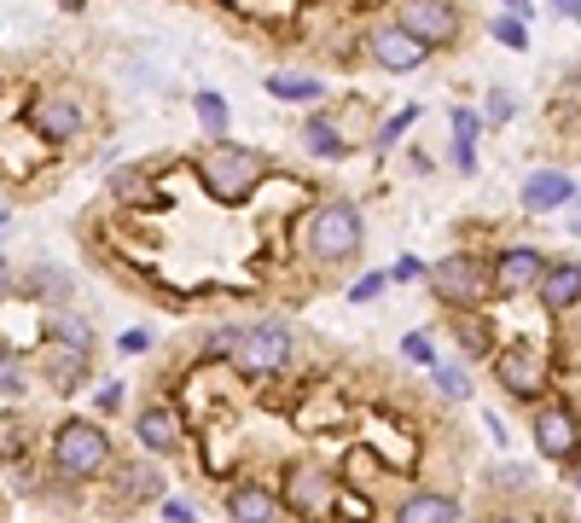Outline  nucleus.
Wrapping results in <instances>:
<instances>
[{
    "label": "nucleus",
    "instance_id": "obj_1",
    "mask_svg": "<svg viewBox=\"0 0 581 523\" xmlns=\"http://www.w3.org/2000/svg\"><path fill=\"white\" fill-rule=\"evenodd\" d=\"M309 250L320 262H349L355 250H361V210L344 204V198L320 204L314 222H309Z\"/></svg>",
    "mask_w": 581,
    "mask_h": 523
},
{
    "label": "nucleus",
    "instance_id": "obj_2",
    "mask_svg": "<svg viewBox=\"0 0 581 523\" xmlns=\"http://www.w3.org/2000/svg\"><path fill=\"white\" fill-rule=\"evenodd\" d=\"M53 465L64 471V477H99V471L111 465L106 431L88 425V419H71V425H59V436H53Z\"/></svg>",
    "mask_w": 581,
    "mask_h": 523
},
{
    "label": "nucleus",
    "instance_id": "obj_3",
    "mask_svg": "<svg viewBox=\"0 0 581 523\" xmlns=\"http://www.w3.org/2000/svg\"><path fill=\"white\" fill-rule=\"evenodd\" d=\"M233 361H238V373H250V378H262V373H280V366L290 361V332L280 326V320H262V326L238 332V344H233Z\"/></svg>",
    "mask_w": 581,
    "mask_h": 523
},
{
    "label": "nucleus",
    "instance_id": "obj_4",
    "mask_svg": "<svg viewBox=\"0 0 581 523\" xmlns=\"http://www.w3.org/2000/svg\"><path fill=\"white\" fill-rule=\"evenodd\" d=\"M203 180H210V192H221V198H245L256 180H262V158L245 146H210L203 151Z\"/></svg>",
    "mask_w": 581,
    "mask_h": 523
},
{
    "label": "nucleus",
    "instance_id": "obj_5",
    "mask_svg": "<svg viewBox=\"0 0 581 523\" xmlns=\"http://www.w3.org/2000/svg\"><path fill=\"white\" fill-rule=\"evenodd\" d=\"M431 285H436V297L442 302H454V309H466V302H483L489 297V274H483V262H471V257H448L442 267H431Z\"/></svg>",
    "mask_w": 581,
    "mask_h": 523
},
{
    "label": "nucleus",
    "instance_id": "obj_6",
    "mask_svg": "<svg viewBox=\"0 0 581 523\" xmlns=\"http://www.w3.org/2000/svg\"><path fill=\"white\" fill-rule=\"evenodd\" d=\"M401 29H407L413 41L436 47V41H454L459 12L448 7V0H401Z\"/></svg>",
    "mask_w": 581,
    "mask_h": 523
},
{
    "label": "nucleus",
    "instance_id": "obj_7",
    "mask_svg": "<svg viewBox=\"0 0 581 523\" xmlns=\"http://www.w3.org/2000/svg\"><path fill=\"white\" fill-rule=\"evenodd\" d=\"M535 448H541V460H576V448H581L576 413L570 408H541L535 413Z\"/></svg>",
    "mask_w": 581,
    "mask_h": 523
},
{
    "label": "nucleus",
    "instance_id": "obj_8",
    "mask_svg": "<svg viewBox=\"0 0 581 523\" xmlns=\"http://www.w3.org/2000/svg\"><path fill=\"white\" fill-rule=\"evenodd\" d=\"M326 500H332V477H326V465H309V460H297L285 471V506H297V512H326Z\"/></svg>",
    "mask_w": 581,
    "mask_h": 523
},
{
    "label": "nucleus",
    "instance_id": "obj_9",
    "mask_svg": "<svg viewBox=\"0 0 581 523\" xmlns=\"http://www.w3.org/2000/svg\"><path fill=\"white\" fill-rule=\"evenodd\" d=\"M41 366H47V384H53V390H76L82 366H88V349L71 344V337H47V344H41Z\"/></svg>",
    "mask_w": 581,
    "mask_h": 523
},
{
    "label": "nucleus",
    "instance_id": "obj_10",
    "mask_svg": "<svg viewBox=\"0 0 581 523\" xmlns=\"http://www.w3.org/2000/svg\"><path fill=\"white\" fill-rule=\"evenodd\" d=\"M424 53H431V47L413 41L407 29H379V36H372V59H379L384 71H419Z\"/></svg>",
    "mask_w": 581,
    "mask_h": 523
},
{
    "label": "nucleus",
    "instance_id": "obj_11",
    "mask_svg": "<svg viewBox=\"0 0 581 523\" xmlns=\"http://www.w3.org/2000/svg\"><path fill=\"white\" fill-rule=\"evenodd\" d=\"M576 198V180L570 175H558V169H535V175L523 180V210H564Z\"/></svg>",
    "mask_w": 581,
    "mask_h": 523
},
{
    "label": "nucleus",
    "instance_id": "obj_12",
    "mask_svg": "<svg viewBox=\"0 0 581 523\" xmlns=\"http://www.w3.org/2000/svg\"><path fill=\"white\" fill-rule=\"evenodd\" d=\"M494 279H500L506 291H523V285H541V279H546V257H541V250H529V245H518V250H506V257L494 262Z\"/></svg>",
    "mask_w": 581,
    "mask_h": 523
},
{
    "label": "nucleus",
    "instance_id": "obj_13",
    "mask_svg": "<svg viewBox=\"0 0 581 523\" xmlns=\"http://www.w3.org/2000/svg\"><path fill=\"white\" fill-rule=\"evenodd\" d=\"M541 302H546L553 314L576 309V302H581V262H558V267H546V279H541Z\"/></svg>",
    "mask_w": 581,
    "mask_h": 523
},
{
    "label": "nucleus",
    "instance_id": "obj_14",
    "mask_svg": "<svg viewBox=\"0 0 581 523\" xmlns=\"http://www.w3.org/2000/svg\"><path fill=\"white\" fill-rule=\"evenodd\" d=\"M500 384L511 396H535L541 390V361L529 356V349H511V356H500Z\"/></svg>",
    "mask_w": 581,
    "mask_h": 523
},
{
    "label": "nucleus",
    "instance_id": "obj_15",
    "mask_svg": "<svg viewBox=\"0 0 581 523\" xmlns=\"http://www.w3.org/2000/svg\"><path fill=\"white\" fill-rule=\"evenodd\" d=\"M227 512H233V523H280V500L268 488H233Z\"/></svg>",
    "mask_w": 581,
    "mask_h": 523
},
{
    "label": "nucleus",
    "instance_id": "obj_16",
    "mask_svg": "<svg viewBox=\"0 0 581 523\" xmlns=\"http://www.w3.org/2000/svg\"><path fill=\"white\" fill-rule=\"evenodd\" d=\"M396 523H459V506L448 495H407Z\"/></svg>",
    "mask_w": 581,
    "mask_h": 523
},
{
    "label": "nucleus",
    "instance_id": "obj_17",
    "mask_svg": "<svg viewBox=\"0 0 581 523\" xmlns=\"http://www.w3.org/2000/svg\"><path fill=\"white\" fill-rule=\"evenodd\" d=\"M36 128L47 134V140H71V134L82 128V111L71 105V99H41V105H36Z\"/></svg>",
    "mask_w": 581,
    "mask_h": 523
},
{
    "label": "nucleus",
    "instance_id": "obj_18",
    "mask_svg": "<svg viewBox=\"0 0 581 523\" xmlns=\"http://www.w3.org/2000/svg\"><path fill=\"white\" fill-rule=\"evenodd\" d=\"M140 443H146L151 453H169V448H175V443H181L175 413H169V408H146V413H140Z\"/></svg>",
    "mask_w": 581,
    "mask_h": 523
},
{
    "label": "nucleus",
    "instance_id": "obj_19",
    "mask_svg": "<svg viewBox=\"0 0 581 523\" xmlns=\"http://www.w3.org/2000/svg\"><path fill=\"white\" fill-rule=\"evenodd\" d=\"M268 94H273V99H290V105H302V99H320V82H314V76H297V71H273V76H268Z\"/></svg>",
    "mask_w": 581,
    "mask_h": 523
},
{
    "label": "nucleus",
    "instance_id": "obj_20",
    "mask_svg": "<svg viewBox=\"0 0 581 523\" xmlns=\"http://www.w3.org/2000/svg\"><path fill=\"white\" fill-rule=\"evenodd\" d=\"M477 111H454V146H459V169H477Z\"/></svg>",
    "mask_w": 581,
    "mask_h": 523
},
{
    "label": "nucleus",
    "instance_id": "obj_21",
    "mask_svg": "<svg viewBox=\"0 0 581 523\" xmlns=\"http://www.w3.org/2000/svg\"><path fill=\"white\" fill-rule=\"evenodd\" d=\"M302 134H309V151H320V158H344V134H337L332 123H320V116H314V123L309 128H302Z\"/></svg>",
    "mask_w": 581,
    "mask_h": 523
},
{
    "label": "nucleus",
    "instance_id": "obj_22",
    "mask_svg": "<svg viewBox=\"0 0 581 523\" xmlns=\"http://www.w3.org/2000/svg\"><path fill=\"white\" fill-rule=\"evenodd\" d=\"M0 390H7V396L24 390V373H18V356H12V344H0Z\"/></svg>",
    "mask_w": 581,
    "mask_h": 523
},
{
    "label": "nucleus",
    "instance_id": "obj_23",
    "mask_svg": "<svg viewBox=\"0 0 581 523\" xmlns=\"http://www.w3.org/2000/svg\"><path fill=\"white\" fill-rule=\"evenodd\" d=\"M431 373H436V384H442V390H448L454 401H466V396H471V378H466V373H459V366H442V361H436V366H431Z\"/></svg>",
    "mask_w": 581,
    "mask_h": 523
},
{
    "label": "nucleus",
    "instance_id": "obj_24",
    "mask_svg": "<svg viewBox=\"0 0 581 523\" xmlns=\"http://www.w3.org/2000/svg\"><path fill=\"white\" fill-rule=\"evenodd\" d=\"M198 116H203V128H210V134L227 128V105H221V94H198Z\"/></svg>",
    "mask_w": 581,
    "mask_h": 523
},
{
    "label": "nucleus",
    "instance_id": "obj_25",
    "mask_svg": "<svg viewBox=\"0 0 581 523\" xmlns=\"http://www.w3.org/2000/svg\"><path fill=\"white\" fill-rule=\"evenodd\" d=\"M123 495H158V471L134 465V471H128V477H123Z\"/></svg>",
    "mask_w": 581,
    "mask_h": 523
},
{
    "label": "nucleus",
    "instance_id": "obj_26",
    "mask_svg": "<svg viewBox=\"0 0 581 523\" xmlns=\"http://www.w3.org/2000/svg\"><path fill=\"white\" fill-rule=\"evenodd\" d=\"M494 41H500V47H529L523 18H500V24H494Z\"/></svg>",
    "mask_w": 581,
    "mask_h": 523
},
{
    "label": "nucleus",
    "instance_id": "obj_27",
    "mask_svg": "<svg viewBox=\"0 0 581 523\" xmlns=\"http://www.w3.org/2000/svg\"><path fill=\"white\" fill-rule=\"evenodd\" d=\"M401 349H407V361H419V366H436V349H431V337H419V332H413Z\"/></svg>",
    "mask_w": 581,
    "mask_h": 523
},
{
    "label": "nucleus",
    "instance_id": "obj_28",
    "mask_svg": "<svg viewBox=\"0 0 581 523\" xmlns=\"http://www.w3.org/2000/svg\"><path fill=\"white\" fill-rule=\"evenodd\" d=\"M53 337H71V344H82V349L94 344V337H88V326H82V320H53Z\"/></svg>",
    "mask_w": 581,
    "mask_h": 523
},
{
    "label": "nucleus",
    "instance_id": "obj_29",
    "mask_svg": "<svg viewBox=\"0 0 581 523\" xmlns=\"http://www.w3.org/2000/svg\"><path fill=\"white\" fill-rule=\"evenodd\" d=\"M163 518H169V523H198V512H193L186 500H169V506H163Z\"/></svg>",
    "mask_w": 581,
    "mask_h": 523
},
{
    "label": "nucleus",
    "instance_id": "obj_30",
    "mask_svg": "<svg viewBox=\"0 0 581 523\" xmlns=\"http://www.w3.org/2000/svg\"><path fill=\"white\" fill-rule=\"evenodd\" d=\"M379 291H384V274H372V279H361V285H355L349 297H355V302H367V297H379Z\"/></svg>",
    "mask_w": 581,
    "mask_h": 523
},
{
    "label": "nucleus",
    "instance_id": "obj_31",
    "mask_svg": "<svg viewBox=\"0 0 581 523\" xmlns=\"http://www.w3.org/2000/svg\"><path fill=\"white\" fill-rule=\"evenodd\" d=\"M553 7V18H581V0H546Z\"/></svg>",
    "mask_w": 581,
    "mask_h": 523
},
{
    "label": "nucleus",
    "instance_id": "obj_32",
    "mask_svg": "<svg viewBox=\"0 0 581 523\" xmlns=\"http://www.w3.org/2000/svg\"><path fill=\"white\" fill-rule=\"evenodd\" d=\"M419 274H424V267H419L413 257H401V262H396V279H419Z\"/></svg>",
    "mask_w": 581,
    "mask_h": 523
},
{
    "label": "nucleus",
    "instance_id": "obj_33",
    "mask_svg": "<svg viewBox=\"0 0 581 523\" xmlns=\"http://www.w3.org/2000/svg\"><path fill=\"white\" fill-rule=\"evenodd\" d=\"M506 7H511V18H523V12H529V0H506Z\"/></svg>",
    "mask_w": 581,
    "mask_h": 523
},
{
    "label": "nucleus",
    "instance_id": "obj_34",
    "mask_svg": "<svg viewBox=\"0 0 581 523\" xmlns=\"http://www.w3.org/2000/svg\"><path fill=\"white\" fill-rule=\"evenodd\" d=\"M0 291H7V262H0Z\"/></svg>",
    "mask_w": 581,
    "mask_h": 523
},
{
    "label": "nucleus",
    "instance_id": "obj_35",
    "mask_svg": "<svg viewBox=\"0 0 581 523\" xmlns=\"http://www.w3.org/2000/svg\"><path fill=\"white\" fill-rule=\"evenodd\" d=\"M7 222H12V215H7V204H0V227H7Z\"/></svg>",
    "mask_w": 581,
    "mask_h": 523
},
{
    "label": "nucleus",
    "instance_id": "obj_36",
    "mask_svg": "<svg viewBox=\"0 0 581 523\" xmlns=\"http://www.w3.org/2000/svg\"><path fill=\"white\" fill-rule=\"evenodd\" d=\"M64 7H76V0H64Z\"/></svg>",
    "mask_w": 581,
    "mask_h": 523
},
{
    "label": "nucleus",
    "instance_id": "obj_37",
    "mask_svg": "<svg viewBox=\"0 0 581 523\" xmlns=\"http://www.w3.org/2000/svg\"><path fill=\"white\" fill-rule=\"evenodd\" d=\"M576 233H581V222H576Z\"/></svg>",
    "mask_w": 581,
    "mask_h": 523
}]
</instances>
